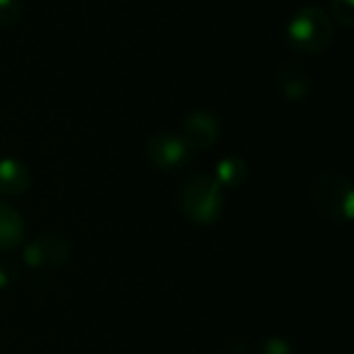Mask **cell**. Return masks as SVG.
<instances>
[{
  "mask_svg": "<svg viewBox=\"0 0 354 354\" xmlns=\"http://www.w3.org/2000/svg\"><path fill=\"white\" fill-rule=\"evenodd\" d=\"M334 39V21L322 6L299 8L286 25L288 46L305 56H315L328 50Z\"/></svg>",
  "mask_w": 354,
  "mask_h": 354,
  "instance_id": "cell-1",
  "label": "cell"
},
{
  "mask_svg": "<svg viewBox=\"0 0 354 354\" xmlns=\"http://www.w3.org/2000/svg\"><path fill=\"white\" fill-rule=\"evenodd\" d=\"M222 187L212 176L195 174L180 189V207L197 224L214 222L222 212Z\"/></svg>",
  "mask_w": 354,
  "mask_h": 354,
  "instance_id": "cell-2",
  "label": "cell"
},
{
  "mask_svg": "<svg viewBox=\"0 0 354 354\" xmlns=\"http://www.w3.org/2000/svg\"><path fill=\"white\" fill-rule=\"evenodd\" d=\"M311 199L315 207L336 222L353 218V185L338 172H324L311 185Z\"/></svg>",
  "mask_w": 354,
  "mask_h": 354,
  "instance_id": "cell-3",
  "label": "cell"
},
{
  "mask_svg": "<svg viewBox=\"0 0 354 354\" xmlns=\"http://www.w3.org/2000/svg\"><path fill=\"white\" fill-rule=\"evenodd\" d=\"M191 147L185 143L180 135L174 133H158L147 141L145 153L147 160L162 172L180 170L191 160Z\"/></svg>",
  "mask_w": 354,
  "mask_h": 354,
  "instance_id": "cell-4",
  "label": "cell"
},
{
  "mask_svg": "<svg viewBox=\"0 0 354 354\" xmlns=\"http://www.w3.org/2000/svg\"><path fill=\"white\" fill-rule=\"evenodd\" d=\"M183 139L191 149H209L220 137V120L209 110H191L183 118Z\"/></svg>",
  "mask_w": 354,
  "mask_h": 354,
  "instance_id": "cell-5",
  "label": "cell"
},
{
  "mask_svg": "<svg viewBox=\"0 0 354 354\" xmlns=\"http://www.w3.org/2000/svg\"><path fill=\"white\" fill-rule=\"evenodd\" d=\"M68 241L56 232L35 236L25 249V261L31 268H56L68 257Z\"/></svg>",
  "mask_w": 354,
  "mask_h": 354,
  "instance_id": "cell-6",
  "label": "cell"
},
{
  "mask_svg": "<svg viewBox=\"0 0 354 354\" xmlns=\"http://www.w3.org/2000/svg\"><path fill=\"white\" fill-rule=\"evenodd\" d=\"M278 87L290 102H303L309 95V73L295 62H284L278 71Z\"/></svg>",
  "mask_w": 354,
  "mask_h": 354,
  "instance_id": "cell-7",
  "label": "cell"
},
{
  "mask_svg": "<svg viewBox=\"0 0 354 354\" xmlns=\"http://www.w3.org/2000/svg\"><path fill=\"white\" fill-rule=\"evenodd\" d=\"M29 187V172L27 168L12 160H0V193L2 195H23Z\"/></svg>",
  "mask_w": 354,
  "mask_h": 354,
  "instance_id": "cell-8",
  "label": "cell"
},
{
  "mask_svg": "<svg viewBox=\"0 0 354 354\" xmlns=\"http://www.w3.org/2000/svg\"><path fill=\"white\" fill-rule=\"evenodd\" d=\"M23 222L21 216L10 207L0 203V249H12L21 243Z\"/></svg>",
  "mask_w": 354,
  "mask_h": 354,
  "instance_id": "cell-9",
  "label": "cell"
},
{
  "mask_svg": "<svg viewBox=\"0 0 354 354\" xmlns=\"http://www.w3.org/2000/svg\"><path fill=\"white\" fill-rule=\"evenodd\" d=\"M247 174H249V168H247V162L239 156H230V158H224L218 162L216 166V180L218 185L222 187H241L245 180H247Z\"/></svg>",
  "mask_w": 354,
  "mask_h": 354,
  "instance_id": "cell-10",
  "label": "cell"
},
{
  "mask_svg": "<svg viewBox=\"0 0 354 354\" xmlns=\"http://www.w3.org/2000/svg\"><path fill=\"white\" fill-rule=\"evenodd\" d=\"M332 17L346 29L354 25V0H330Z\"/></svg>",
  "mask_w": 354,
  "mask_h": 354,
  "instance_id": "cell-11",
  "label": "cell"
},
{
  "mask_svg": "<svg viewBox=\"0 0 354 354\" xmlns=\"http://www.w3.org/2000/svg\"><path fill=\"white\" fill-rule=\"evenodd\" d=\"M23 4L21 0H0V27L12 25L21 19Z\"/></svg>",
  "mask_w": 354,
  "mask_h": 354,
  "instance_id": "cell-12",
  "label": "cell"
},
{
  "mask_svg": "<svg viewBox=\"0 0 354 354\" xmlns=\"http://www.w3.org/2000/svg\"><path fill=\"white\" fill-rule=\"evenodd\" d=\"M255 354H295V353H292V346H290L288 342H284V340H280V338H270V340H266V342H261V344H259V348H257V353Z\"/></svg>",
  "mask_w": 354,
  "mask_h": 354,
  "instance_id": "cell-13",
  "label": "cell"
},
{
  "mask_svg": "<svg viewBox=\"0 0 354 354\" xmlns=\"http://www.w3.org/2000/svg\"><path fill=\"white\" fill-rule=\"evenodd\" d=\"M15 274H17V270H15L10 263H6V261H0V288L8 286V284L12 282Z\"/></svg>",
  "mask_w": 354,
  "mask_h": 354,
  "instance_id": "cell-14",
  "label": "cell"
}]
</instances>
